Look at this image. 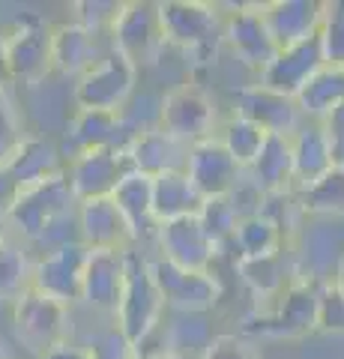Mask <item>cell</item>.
Returning a JSON list of instances; mask_svg holds the SVG:
<instances>
[{
	"label": "cell",
	"instance_id": "37",
	"mask_svg": "<svg viewBox=\"0 0 344 359\" xmlns=\"http://www.w3.org/2000/svg\"><path fill=\"white\" fill-rule=\"evenodd\" d=\"M120 126H123L126 144L144 132L162 129V96L150 93V90H138L132 102L120 111Z\"/></svg>",
	"mask_w": 344,
	"mask_h": 359
},
{
	"label": "cell",
	"instance_id": "24",
	"mask_svg": "<svg viewBox=\"0 0 344 359\" xmlns=\"http://www.w3.org/2000/svg\"><path fill=\"white\" fill-rule=\"evenodd\" d=\"M246 180L258 189L261 195H284V192H296L294 183V147L291 138L284 135H266L263 147L249 168H246Z\"/></svg>",
	"mask_w": 344,
	"mask_h": 359
},
{
	"label": "cell",
	"instance_id": "16",
	"mask_svg": "<svg viewBox=\"0 0 344 359\" xmlns=\"http://www.w3.org/2000/svg\"><path fill=\"white\" fill-rule=\"evenodd\" d=\"M186 174L195 183V189L209 198H228L237 192V186L246 180V168H242L234 156L228 153V147L221 144L216 135L201 144H195L188 150V162H186Z\"/></svg>",
	"mask_w": 344,
	"mask_h": 359
},
{
	"label": "cell",
	"instance_id": "9",
	"mask_svg": "<svg viewBox=\"0 0 344 359\" xmlns=\"http://www.w3.org/2000/svg\"><path fill=\"white\" fill-rule=\"evenodd\" d=\"M317 290L320 282L296 276L287 290L273 302L270 311H263L254 330L261 339H299V335L317 332Z\"/></svg>",
	"mask_w": 344,
	"mask_h": 359
},
{
	"label": "cell",
	"instance_id": "8",
	"mask_svg": "<svg viewBox=\"0 0 344 359\" xmlns=\"http://www.w3.org/2000/svg\"><path fill=\"white\" fill-rule=\"evenodd\" d=\"M9 69L15 84H42L54 72V25L42 18H25L6 30Z\"/></svg>",
	"mask_w": 344,
	"mask_h": 359
},
{
	"label": "cell",
	"instance_id": "30",
	"mask_svg": "<svg viewBox=\"0 0 344 359\" xmlns=\"http://www.w3.org/2000/svg\"><path fill=\"white\" fill-rule=\"evenodd\" d=\"M296 105L305 120H324L329 111L344 105V66L326 63L296 96Z\"/></svg>",
	"mask_w": 344,
	"mask_h": 359
},
{
	"label": "cell",
	"instance_id": "33",
	"mask_svg": "<svg viewBox=\"0 0 344 359\" xmlns=\"http://www.w3.org/2000/svg\"><path fill=\"white\" fill-rule=\"evenodd\" d=\"M284 231L275 224L270 216L263 212H254V216H246L237 228L234 237V249H237V261L242 257H266V255H279L284 252Z\"/></svg>",
	"mask_w": 344,
	"mask_h": 359
},
{
	"label": "cell",
	"instance_id": "4",
	"mask_svg": "<svg viewBox=\"0 0 344 359\" xmlns=\"http://www.w3.org/2000/svg\"><path fill=\"white\" fill-rule=\"evenodd\" d=\"M69 318H72V309L39 294L36 287H27L9 306V323H13L15 344H21L36 359L46 356L51 347L69 341Z\"/></svg>",
	"mask_w": 344,
	"mask_h": 359
},
{
	"label": "cell",
	"instance_id": "29",
	"mask_svg": "<svg viewBox=\"0 0 344 359\" xmlns=\"http://www.w3.org/2000/svg\"><path fill=\"white\" fill-rule=\"evenodd\" d=\"M162 341L171 356H204V351L216 341L209 314H168V323H162Z\"/></svg>",
	"mask_w": 344,
	"mask_h": 359
},
{
	"label": "cell",
	"instance_id": "17",
	"mask_svg": "<svg viewBox=\"0 0 344 359\" xmlns=\"http://www.w3.org/2000/svg\"><path fill=\"white\" fill-rule=\"evenodd\" d=\"M234 114L254 123L266 135H284V138H294V132L305 123L294 96L275 93V90L263 87L261 81L246 84L234 96Z\"/></svg>",
	"mask_w": 344,
	"mask_h": 359
},
{
	"label": "cell",
	"instance_id": "22",
	"mask_svg": "<svg viewBox=\"0 0 344 359\" xmlns=\"http://www.w3.org/2000/svg\"><path fill=\"white\" fill-rule=\"evenodd\" d=\"M188 150H192L188 144L174 138V135H168L165 129H153V132H144L126 144V159H129L132 171L156 180L171 171H186Z\"/></svg>",
	"mask_w": 344,
	"mask_h": 359
},
{
	"label": "cell",
	"instance_id": "28",
	"mask_svg": "<svg viewBox=\"0 0 344 359\" xmlns=\"http://www.w3.org/2000/svg\"><path fill=\"white\" fill-rule=\"evenodd\" d=\"M201 207H204V195L195 189L186 171H171L153 180V212H156L159 224L198 216Z\"/></svg>",
	"mask_w": 344,
	"mask_h": 359
},
{
	"label": "cell",
	"instance_id": "21",
	"mask_svg": "<svg viewBox=\"0 0 344 359\" xmlns=\"http://www.w3.org/2000/svg\"><path fill=\"white\" fill-rule=\"evenodd\" d=\"M263 15L275 45L287 48L324 30L326 4L324 0H270L263 4Z\"/></svg>",
	"mask_w": 344,
	"mask_h": 359
},
{
	"label": "cell",
	"instance_id": "25",
	"mask_svg": "<svg viewBox=\"0 0 344 359\" xmlns=\"http://www.w3.org/2000/svg\"><path fill=\"white\" fill-rule=\"evenodd\" d=\"M291 147H294V183H296V192L315 186L317 180H324L332 168H336V159H332V150H329V141H326V132L317 120H305L303 126L294 132L291 138Z\"/></svg>",
	"mask_w": 344,
	"mask_h": 359
},
{
	"label": "cell",
	"instance_id": "45",
	"mask_svg": "<svg viewBox=\"0 0 344 359\" xmlns=\"http://www.w3.org/2000/svg\"><path fill=\"white\" fill-rule=\"evenodd\" d=\"M21 192H25V189L18 186V180L13 174H9V168L0 165V222H9Z\"/></svg>",
	"mask_w": 344,
	"mask_h": 359
},
{
	"label": "cell",
	"instance_id": "42",
	"mask_svg": "<svg viewBox=\"0 0 344 359\" xmlns=\"http://www.w3.org/2000/svg\"><path fill=\"white\" fill-rule=\"evenodd\" d=\"M320 33L326 45V63L344 66V4H326V21Z\"/></svg>",
	"mask_w": 344,
	"mask_h": 359
},
{
	"label": "cell",
	"instance_id": "3",
	"mask_svg": "<svg viewBox=\"0 0 344 359\" xmlns=\"http://www.w3.org/2000/svg\"><path fill=\"white\" fill-rule=\"evenodd\" d=\"M72 212H78V198H75L69 186V177L60 174L48 180V183L25 189L6 224H9V233L18 237L33 252L36 243L46 237L54 224L63 222L66 216H72Z\"/></svg>",
	"mask_w": 344,
	"mask_h": 359
},
{
	"label": "cell",
	"instance_id": "1",
	"mask_svg": "<svg viewBox=\"0 0 344 359\" xmlns=\"http://www.w3.org/2000/svg\"><path fill=\"white\" fill-rule=\"evenodd\" d=\"M165 311H168V306H165V297L156 285V276H153L150 255L141 249H129L126 252V287H123V299H120L114 323L141 351L162 330Z\"/></svg>",
	"mask_w": 344,
	"mask_h": 359
},
{
	"label": "cell",
	"instance_id": "44",
	"mask_svg": "<svg viewBox=\"0 0 344 359\" xmlns=\"http://www.w3.org/2000/svg\"><path fill=\"white\" fill-rule=\"evenodd\" d=\"M320 126H324V132H326L332 159H336V165H344V105L329 111V114L320 120Z\"/></svg>",
	"mask_w": 344,
	"mask_h": 359
},
{
	"label": "cell",
	"instance_id": "39",
	"mask_svg": "<svg viewBox=\"0 0 344 359\" xmlns=\"http://www.w3.org/2000/svg\"><path fill=\"white\" fill-rule=\"evenodd\" d=\"M317 332L344 335V290L336 285V278L320 282V290H317Z\"/></svg>",
	"mask_w": 344,
	"mask_h": 359
},
{
	"label": "cell",
	"instance_id": "18",
	"mask_svg": "<svg viewBox=\"0 0 344 359\" xmlns=\"http://www.w3.org/2000/svg\"><path fill=\"white\" fill-rule=\"evenodd\" d=\"M126 287V252L117 249H90L84 269V297L81 306L96 314L117 318L120 299Z\"/></svg>",
	"mask_w": 344,
	"mask_h": 359
},
{
	"label": "cell",
	"instance_id": "14",
	"mask_svg": "<svg viewBox=\"0 0 344 359\" xmlns=\"http://www.w3.org/2000/svg\"><path fill=\"white\" fill-rule=\"evenodd\" d=\"M326 66V45H324V33H315L303 42H294L287 48H279L275 60L266 66L258 75V81L263 87L275 90L284 96H299L303 87Z\"/></svg>",
	"mask_w": 344,
	"mask_h": 359
},
{
	"label": "cell",
	"instance_id": "31",
	"mask_svg": "<svg viewBox=\"0 0 344 359\" xmlns=\"http://www.w3.org/2000/svg\"><path fill=\"white\" fill-rule=\"evenodd\" d=\"M237 273L242 278V285L258 299H279L287 285L294 278H287V264H284V252L279 255H266V257H242L237 261Z\"/></svg>",
	"mask_w": 344,
	"mask_h": 359
},
{
	"label": "cell",
	"instance_id": "10",
	"mask_svg": "<svg viewBox=\"0 0 344 359\" xmlns=\"http://www.w3.org/2000/svg\"><path fill=\"white\" fill-rule=\"evenodd\" d=\"M87 257H90V249H87L84 243L60 245V249H54V252L36 255L30 287H36L39 294L63 302L66 309L81 306Z\"/></svg>",
	"mask_w": 344,
	"mask_h": 359
},
{
	"label": "cell",
	"instance_id": "15",
	"mask_svg": "<svg viewBox=\"0 0 344 359\" xmlns=\"http://www.w3.org/2000/svg\"><path fill=\"white\" fill-rule=\"evenodd\" d=\"M153 245H156V257L180 269H192V273H209L213 261L219 257L216 243L207 237L198 216L159 224Z\"/></svg>",
	"mask_w": 344,
	"mask_h": 359
},
{
	"label": "cell",
	"instance_id": "11",
	"mask_svg": "<svg viewBox=\"0 0 344 359\" xmlns=\"http://www.w3.org/2000/svg\"><path fill=\"white\" fill-rule=\"evenodd\" d=\"M225 45L246 69L258 72V75L275 60L279 45H275L270 25H266L263 4L231 6L228 21H225Z\"/></svg>",
	"mask_w": 344,
	"mask_h": 359
},
{
	"label": "cell",
	"instance_id": "27",
	"mask_svg": "<svg viewBox=\"0 0 344 359\" xmlns=\"http://www.w3.org/2000/svg\"><path fill=\"white\" fill-rule=\"evenodd\" d=\"M111 198H114V204L120 207L123 219L129 222L132 233H135V243L156 240L159 222H156V212H153V177L129 171Z\"/></svg>",
	"mask_w": 344,
	"mask_h": 359
},
{
	"label": "cell",
	"instance_id": "46",
	"mask_svg": "<svg viewBox=\"0 0 344 359\" xmlns=\"http://www.w3.org/2000/svg\"><path fill=\"white\" fill-rule=\"evenodd\" d=\"M42 359H93L90 351H87L84 344H75V341H63L57 347H51V351L42 356Z\"/></svg>",
	"mask_w": 344,
	"mask_h": 359
},
{
	"label": "cell",
	"instance_id": "20",
	"mask_svg": "<svg viewBox=\"0 0 344 359\" xmlns=\"http://www.w3.org/2000/svg\"><path fill=\"white\" fill-rule=\"evenodd\" d=\"M108 51H111V39L84 30L72 18L63 21V25H54V72L57 75L78 81Z\"/></svg>",
	"mask_w": 344,
	"mask_h": 359
},
{
	"label": "cell",
	"instance_id": "5",
	"mask_svg": "<svg viewBox=\"0 0 344 359\" xmlns=\"http://www.w3.org/2000/svg\"><path fill=\"white\" fill-rule=\"evenodd\" d=\"M138 72L141 69L129 57L111 48L93 69H87L75 81V108L120 114L138 93Z\"/></svg>",
	"mask_w": 344,
	"mask_h": 359
},
{
	"label": "cell",
	"instance_id": "12",
	"mask_svg": "<svg viewBox=\"0 0 344 359\" xmlns=\"http://www.w3.org/2000/svg\"><path fill=\"white\" fill-rule=\"evenodd\" d=\"M108 39L111 48L129 57L138 69L144 63H150L159 54V48H165L159 4H150V0H129V4H123V13L114 21Z\"/></svg>",
	"mask_w": 344,
	"mask_h": 359
},
{
	"label": "cell",
	"instance_id": "36",
	"mask_svg": "<svg viewBox=\"0 0 344 359\" xmlns=\"http://www.w3.org/2000/svg\"><path fill=\"white\" fill-rule=\"evenodd\" d=\"M198 219H201L207 237L216 243L219 252L225 249V245H234V237H237V228H240L242 216H240L237 204L231 201V195L228 198H209V201H204Z\"/></svg>",
	"mask_w": 344,
	"mask_h": 359
},
{
	"label": "cell",
	"instance_id": "32",
	"mask_svg": "<svg viewBox=\"0 0 344 359\" xmlns=\"http://www.w3.org/2000/svg\"><path fill=\"white\" fill-rule=\"evenodd\" d=\"M33 261H36V257L30 255V249L18 237L6 233V237L0 240V302L13 306L30 287Z\"/></svg>",
	"mask_w": 344,
	"mask_h": 359
},
{
	"label": "cell",
	"instance_id": "50",
	"mask_svg": "<svg viewBox=\"0 0 344 359\" xmlns=\"http://www.w3.org/2000/svg\"><path fill=\"white\" fill-rule=\"evenodd\" d=\"M6 233H9V224H6V222H0V240H4Z\"/></svg>",
	"mask_w": 344,
	"mask_h": 359
},
{
	"label": "cell",
	"instance_id": "38",
	"mask_svg": "<svg viewBox=\"0 0 344 359\" xmlns=\"http://www.w3.org/2000/svg\"><path fill=\"white\" fill-rule=\"evenodd\" d=\"M123 13V0H78L72 4V21L96 36H111V27Z\"/></svg>",
	"mask_w": 344,
	"mask_h": 359
},
{
	"label": "cell",
	"instance_id": "19",
	"mask_svg": "<svg viewBox=\"0 0 344 359\" xmlns=\"http://www.w3.org/2000/svg\"><path fill=\"white\" fill-rule=\"evenodd\" d=\"M78 228H81V243L87 249H117V252L138 249L135 233H132L120 207L114 204V198L81 201Z\"/></svg>",
	"mask_w": 344,
	"mask_h": 359
},
{
	"label": "cell",
	"instance_id": "13",
	"mask_svg": "<svg viewBox=\"0 0 344 359\" xmlns=\"http://www.w3.org/2000/svg\"><path fill=\"white\" fill-rule=\"evenodd\" d=\"M129 171L132 168L126 159V150L120 147H96L66 159V177H69V186L75 198H78V204L81 201L111 198Z\"/></svg>",
	"mask_w": 344,
	"mask_h": 359
},
{
	"label": "cell",
	"instance_id": "35",
	"mask_svg": "<svg viewBox=\"0 0 344 359\" xmlns=\"http://www.w3.org/2000/svg\"><path fill=\"white\" fill-rule=\"evenodd\" d=\"M216 138L225 144L228 153L234 156V159H237L242 168H249L254 159H258V153H261L263 141H266V132L258 129V126H254V123H249V120L231 114V117H225V120L219 123Z\"/></svg>",
	"mask_w": 344,
	"mask_h": 359
},
{
	"label": "cell",
	"instance_id": "23",
	"mask_svg": "<svg viewBox=\"0 0 344 359\" xmlns=\"http://www.w3.org/2000/svg\"><path fill=\"white\" fill-rule=\"evenodd\" d=\"M4 165L9 168V174L18 180L21 189H30V186L48 183V180L66 174V153L51 138L27 135Z\"/></svg>",
	"mask_w": 344,
	"mask_h": 359
},
{
	"label": "cell",
	"instance_id": "47",
	"mask_svg": "<svg viewBox=\"0 0 344 359\" xmlns=\"http://www.w3.org/2000/svg\"><path fill=\"white\" fill-rule=\"evenodd\" d=\"M15 84L13 81V69H9V51H6V30H0V87Z\"/></svg>",
	"mask_w": 344,
	"mask_h": 359
},
{
	"label": "cell",
	"instance_id": "7",
	"mask_svg": "<svg viewBox=\"0 0 344 359\" xmlns=\"http://www.w3.org/2000/svg\"><path fill=\"white\" fill-rule=\"evenodd\" d=\"M219 111L209 93L198 84H174L162 93V129L188 147L219 132Z\"/></svg>",
	"mask_w": 344,
	"mask_h": 359
},
{
	"label": "cell",
	"instance_id": "48",
	"mask_svg": "<svg viewBox=\"0 0 344 359\" xmlns=\"http://www.w3.org/2000/svg\"><path fill=\"white\" fill-rule=\"evenodd\" d=\"M0 359H18V351H15V341L9 335L0 332Z\"/></svg>",
	"mask_w": 344,
	"mask_h": 359
},
{
	"label": "cell",
	"instance_id": "41",
	"mask_svg": "<svg viewBox=\"0 0 344 359\" xmlns=\"http://www.w3.org/2000/svg\"><path fill=\"white\" fill-rule=\"evenodd\" d=\"M84 347L90 351L93 359H141L138 344H132L117 323H111L108 330H102L90 344H84Z\"/></svg>",
	"mask_w": 344,
	"mask_h": 359
},
{
	"label": "cell",
	"instance_id": "34",
	"mask_svg": "<svg viewBox=\"0 0 344 359\" xmlns=\"http://www.w3.org/2000/svg\"><path fill=\"white\" fill-rule=\"evenodd\" d=\"M296 198L305 216L344 219V165H336L324 180L296 192Z\"/></svg>",
	"mask_w": 344,
	"mask_h": 359
},
{
	"label": "cell",
	"instance_id": "6",
	"mask_svg": "<svg viewBox=\"0 0 344 359\" xmlns=\"http://www.w3.org/2000/svg\"><path fill=\"white\" fill-rule=\"evenodd\" d=\"M150 266L165 297V306H168V314H213L225 297V285L213 269L192 273V269H180L156 255H150Z\"/></svg>",
	"mask_w": 344,
	"mask_h": 359
},
{
	"label": "cell",
	"instance_id": "2",
	"mask_svg": "<svg viewBox=\"0 0 344 359\" xmlns=\"http://www.w3.org/2000/svg\"><path fill=\"white\" fill-rule=\"evenodd\" d=\"M165 45H174L192 57H213L225 45V21L219 4L204 0H165L159 4Z\"/></svg>",
	"mask_w": 344,
	"mask_h": 359
},
{
	"label": "cell",
	"instance_id": "43",
	"mask_svg": "<svg viewBox=\"0 0 344 359\" xmlns=\"http://www.w3.org/2000/svg\"><path fill=\"white\" fill-rule=\"evenodd\" d=\"M201 359H261V353L240 335H216V341L207 347Z\"/></svg>",
	"mask_w": 344,
	"mask_h": 359
},
{
	"label": "cell",
	"instance_id": "49",
	"mask_svg": "<svg viewBox=\"0 0 344 359\" xmlns=\"http://www.w3.org/2000/svg\"><path fill=\"white\" fill-rule=\"evenodd\" d=\"M332 278H336V285L344 290V257L338 261V266H336V276H332Z\"/></svg>",
	"mask_w": 344,
	"mask_h": 359
},
{
	"label": "cell",
	"instance_id": "26",
	"mask_svg": "<svg viewBox=\"0 0 344 359\" xmlns=\"http://www.w3.org/2000/svg\"><path fill=\"white\" fill-rule=\"evenodd\" d=\"M96 147L126 150V135H123V126H120V114L75 108V114L66 123V159Z\"/></svg>",
	"mask_w": 344,
	"mask_h": 359
},
{
	"label": "cell",
	"instance_id": "40",
	"mask_svg": "<svg viewBox=\"0 0 344 359\" xmlns=\"http://www.w3.org/2000/svg\"><path fill=\"white\" fill-rule=\"evenodd\" d=\"M27 138V132L21 129V114L15 108V99L6 87H0V165L15 153V147Z\"/></svg>",
	"mask_w": 344,
	"mask_h": 359
}]
</instances>
